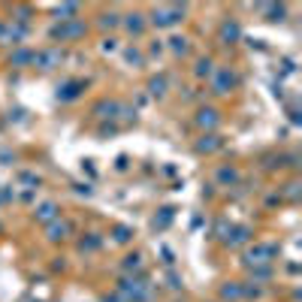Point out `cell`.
Returning a JSON list of instances; mask_svg holds the SVG:
<instances>
[{
  "label": "cell",
  "instance_id": "1",
  "mask_svg": "<svg viewBox=\"0 0 302 302\" xmlns=\"http://www.w3.org/2000/svg\"><path fill=\"white\" fill-rule=\"evenodd\" d=\"M85 33V24L76 18H61L57 27H51V39H76Z\"/></svg>",
  "mask_w": 302,
  "mask_h": 302
},
{
  "label": "cell",
  "instance_id": "2",
  "mask_svg": "<svg viewBox=\"0 0 302 302\" xmlns=\"http://www.w3.org/2000/svg\"><path fill=\"white\" fill-rule=\"evenodd\" d=\"M185 15V9H178V6H172V9H154V24H160V27H169V24H175L178 18Z\"/></svg>",
  "mask_w": 302,
  "mask_h": 302
},
{
  "label": "cell",
  "instance_id": "3",
  "mask_svg": "<svg viewBox=\"0 0 302 302\" xmlns=\"http://www.w3.org/2000/svg\"><path fill=\"white\" fill-rule=\"evenodd\" d=\"M233 85H236V76L227 73V70H221V73H218V85H215L218 94H227V88H233Z\"/></svg>",
  "mask_w": 302,
  "mask_h": 302
},
{
  "label": "cell",
  "instance_id": "4",
  "mask_svg": "<svg viewBox=\"0 0 302 302\" xmlns=\"http://www.w3.org/2000/svg\"><path fill=\"white\" fill-rule=\"evenodd\" d=\"M33 54H36V51H15V54H9V64H15V67L33 64Z\"/></svg>",
  "mask_w": 302,
  "mask_h": 302
},
{
  "label": "cell",
  "instance_id": "5",
  "mask_svg": "<svg viewBox=\"0 0 302 302\" xmlns=\"http://www.w3.org/2000/svg\"><path fill=\"white\" fill-rule=\"evenodd\" d=\"M197 121H200V124H203V127H206V124H215V121H218V112H215V109H203V112H200V118H197Z\"/></svg>",
  "mask_w": 302,
  "mask_h": 302
},
{
  "label": "cell",
  "instance_id": "6",
  "mask_svg": "<svg viewBox=\"0 0 302 302\" xmlns=\"http://www.w3.org/2000/svg\"><path fill=\"white\" fill-rule=\"evenodd\" d=\"M169 42H172V51H182V54L188 51V39H185V36H182V39H178V36H172Z\"/></svg>",
  "mask_w": 302,
  "mask_h": 302
},
{
  "label": "cell",
  "instance_id": "7",
  "mask_svg": "<svg viewBox=\"0 0 302 302\" xmlns=\"http://www.w3.org/2000/svg\"><path fill=\"white\" fill-rule=\"evenodd\" d=\"M200 76H212V57H203L200 61V70H197Z\"/></svg>",
  "mask_w": 302,
  "mask_h": 302
},
{
  "label": "cell",
  "instance_id": "8",
  "mask_svg": "<svg viewBox=\"0 0 302 302\" xmlns=\"http://www.w3.org/2000/svg\"><path fill=\"white\" fill-rule=\"evenodd\" d=\"M227 36L236 39V36H239V27H236V24H224V39H227Z\"/></svg>",
  "mask_w": 302,
  "mask_h": 302
}]
</instances>
